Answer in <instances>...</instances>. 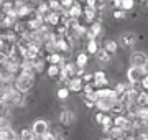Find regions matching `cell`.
<instances>
[{
  "label": "cell",
  "mask_w": 148,
  "mask_h": 140,
  "mask_svg": "<svg viewBox=\"0 0 148 140\" xmlns=\"http://www.w3.org/2000/svg\"><path fill=\"white\" fill-rule=\"evenodd\" d=\"M35 86V76L33 74H27V73H20L13 81V87L16 91H20L21 94L28 92L32 87Z\"/></svg>",
  "instance_id": "obj_1"
},
{
  "label": "cell",
  "mask_w": 148,
  "mask_h": 140,
  "mask_svg": "<svg viewBox=\"0 0 148 140\" xmlns=\"http://www.w3.org/2000/svg\"><path fill=\"white\" fill-rule=\"evenodd\" d=\"M32 10H33V7H30L25 0H15L13 2V12H15V15L18 20H25L30 15Z\"/></svg>",
  "instance_id": "obj_2"
},
{
  "label": "cell",
  "mask_w": 148,
  "mask_h": 140,
  "mask_svg": "<svg viewBox=\"0 0 148 140\" xmlns=\"http://www.w3.org/2000/svg\"><path fill=\"white\" fill-rule=\"evenodd\" d=\"M130 65H132V68L147 69V66H148L147 54L142 53V51H135V53H132V56H130Z\"/></svg>",
  "instance_id": "obj_3"
},
{
  "label": "cell",
  "mask_w": 148,
  "mask_h": 140,
  "mask_svg": "<svg viewBox=\"0 0 148 140\" xmlns=\"http://www.w3.org/2000/svg\"><path fill=\"white\" fill-rule=\"evenodd\" d=\"M92 99L94 101H99V99H114V101H117V94L110 87H102V89H94Z\"/></svg>",
  "instance_id": "obj_4"
},
{
  "label": "cell",
  "mask_w": 148,
  "mask_h": 140,
  "mask_svg": "<svg viewBox=\"0 0 148 140\" xmlns=\"http://www.w3.org/2000/svg\"><path fill=\"white\" fill-rule=\"evenodd\" d=\"M92 86L94 89H102V87H109V79L104 71H97L92 74Z\"/></svg>",
  "instance_id": "obj_5"
},
{
  "label": "cell",
  "mask_w": 148,
  "mask_h": 140,
  "mask_svg": "<svg viewBox=\"0 0 148 140\" xmlns=\"http://www.w3.org/2000/svg\"><path fill=\"white\" fill-rule=\"evenodd\" d=\"M112 124H114V127L123 130L125 134L132 130V124H130V120L127 119V115H115V117L112 119Z\"/></svg>",
  "instance_id": "obj_6"
},
{
  "label": "cell",
  "mask_w": 148,
  "mask_h": 140,
  "mask_svg": "<svg viewBox=\"0 0 148 140\" xmlns=\"http://www.w3.org/2000/svg\"><path fill=\"white\" fill-rule=\"evenodd\" d=\"M128 76V81H130V84H137V82H140L143 79V76H147V69H140V68H130L127 73Z\"/></svg>",
  "instance_id": "obj_7"
},
{
  "label": "cell",
  "mask_w": 148,
  "mask_h": 140,
  "mask_svg": "<svg viewBox=\"0 0 148 140\" xmlns=\"http://www.w3.org/2000/svg\"><path fill=\"white\" fill-rule=\"evenodd\" d=\"M48 130H49V125H48V122L46 120H43V119L36 120V122L32 125V132H33L35 137H43Z\"/></svg>",
  "instance_id": "obj_8"
},
{
  "label": "cell",
  "mask_w": 148,
  "mask_h": 140,
  "mask_svg": "<svg viewBox=\"0 0 148 140\" xmlns=\"http://www.w3.org/2000/svg\"><path fill=\"white\" fill-rule=\"evenodd\" d=\"M101 33H102V25L99 22H94V23H90L89 27H87L84 36L87 38V41H89V40H95Z\"/></svg>",
  "instance_id": "obj_9"
},
{
  "label": "cell",
  "mask_w": 148,
  "mask_h": 140,
  "mask_svg": "<svg viewBox=\"0 0 148 140\" xmlns=\"http://www.w3.org/2000/svg\"><path fill=\"white\" fill-rule=\"evenodd\" d=\"M59 122H61V125H64V127L73 125L74 124V112L69 110V109H63L61 114H59Z\"/></svg>",
  "instance_id": "obj_10"
},
{
  "label": "cell",
  "mask_w": 148,
  "mask_h": 140,
  "mask_svg": "<svg viewBox=\"0 0 148 140\" xmlns=\"http://www.w3.org/2000/svg\"><path fill=\"white\" fill-rule=\"evenodd\" d=\"M59 18H61V16H59V13L58 12H48L46 15L43 16V20H45V23H46L48 27H58L59 25Z\"/></svg>",
  "instance_id": "obj_11"
},
{
  "label": "cell",
  "mask_w": 148,
  "mask_h": 140,
  "mask_svg": "<svg viewBox=\"0 0 148 140\" xmlns=\"http://www.w3.org/2000/svg\"><path fill=\"white\" fill-rule=\"evenodd\" d=\"M82 86H84V82H82V79L81 78H71L68 81V89H69V92H81L82 91Z\"/></svg>",
  "instance_id": "obj_12"
},
{
  "label": "cell",
  "mask_w": 148,
  "mask_h": 140,
  "mask_svg": "<svg viewBox=\"0 0 148 140\" xmlns=\"http://www.w3.org/2000/svg\"><path fill=\"white\" fill-rule=\"evenodd\" d=\"M114 99H99V101H95V106L94 107H97L101 112H110L112 106H114Z\"/></svg>",
  "instance_id": "obj_13"
},
{
  "label": "cell",
  "mask_w": 148,
  "mask_h": 140,
  "mask_svg": "<svg viewBox=\"0 0 148 140\" xmlns=\"http://www.w3.org/2000/svg\"><path fill=\"white\" fill-rule=\"evenodd\" d=\"M68 16L73 18V20H81V16H82V5H79V3L76 2L73 7H69L68 8Z\"/></svg>",
  "instance_id": "obj_14"
},
{
  "label": "cell",
  "mask_w": 148,
  "mask_h": 140,
  "mask_svg": "<svg viewBox=\"0 0 148 140\" xmlns=\"http://www.w3.org/2000/svg\"><path fill=\"white\" fill-rule=\"evenodd\" d=\"M95 15H97L95 8H92V7H84V8H82V16H81V18H84L86 22L90 25V23L95 22Z\"/></svg>",
  "instance_id": "obj_15"
},
{
  "label": "cell",
  "mask_w": 148,
  "mask_h": 140,
  "mask_svg": "<svg viewBox=\"0 0 148 140\" xmlns=\"http://www.w3.org/2000/svg\"><path fill=\"white\" fill-rule=\"evenodd\" d=\"M56 53L59 54H63V53H71V48H69V45L68 41H66V38H61L58 36V40H56Z\"/></svg>",
  "instance_id": "obj_16"
},
{
  "label": "cell",
  "mask_w": 148,
  "mask_h": 140,
  "mask_svg": "<svg viewBox=\"0 0 148 140\" xmlns=\"http://www.w3.org/2000/svg\"><path fill=\"white\" fill-rule=\"evenodd\" d=\"M10 104L12 106H23L25 104V94H21L20 91L13 89V92L10 96Z\"/></svg>",
  "instance_id": "obj_17"
},
{
  "label": "cell",
  "mask_w": 148,
  "mask_h": 140,
  "mask_svg": "<svg viewBox=\"0 0 148 140\" xmlns=\"http://www.w3.org/2000/svg\"><path fill=\"white\" fill-rule=\"evenodd\" d=\"M135 41H137V36L133 33H125L122 36V46L123 48H132L133 45H135Z\"/></svg>",
  "instance_id": "obj_18"
},
{
  "label": "cell",
  "mask_w": 148,
  "mask_h": 140,
  "mask_svg": "<svg viewBox=\"0 0 148 140\" xmlns=\"http://www.w3.org/2000/svg\"><path fill=\"white\" fill-rule=\"evenodd\" d=\"M112 114H115V115H125V112H127V106L123 102H120V101H115L114 102V106H112L110 109Z\"/></svg>",
  "instance_id": "obj_19"
},
{
  "label": "cell",
  "mask_w": 148,
  "mask_h": 140,
  "mask_svg": "<svg viewBox=\"0 0 148 140\" xmlns=\"http://www.w3.org/2000/svg\"><path fill=\"white\" fill-rule=\"evenodd\" d=\"M63 54L59 53H51V54H46V58H45V61H48L49 63V66H59V63L63 61Z\"/></svg>",
  "instance_id": "obj_20"
},
{
  "label": "cell",
  "mask_w": 148,
  "mask_h": 140,
  "mask_svg": "<svg viewBox=\"0 0 148 140\" xmlns=\"http://www.w3.org/2000/svg\"><path fill=\"white\" fill-rule=\"evenodd\" d=\"M107 137L112 140H122V139H125V132L120 129H117V127H112L109 132H107Z\"/></svg>",
  "instance_id": "obj_21"
},
{
  "label": "cell",
  "mask_w": 148,
  "mask_h": 140,
  "mask_svg": "<svg viewBox=\"0 0 148 140\" xmlns=\"http://www.w3.org/2000/svg\"><path fill=\"white\" fill-rule=\"evenodd\" d=\"M102 49H106L109 54H114V53H117L119 45H117L114 40H106V41H104V48H102Z\"/></svg>",
  "instance_id": "obj_22"
},
{
  "label": "cell",
  "mask_w": 148,
  "mask_h": 140,
  "mask_svg": "<svg viewBox=\"0 0 148 140\" xmlns=\"http://www.w3.org/2000/svg\"><path fill=\"white\" fill-rule=\"evenodd\" d=\"M45 58H36L32 61V66H33V71H35V74L36 73H43V69H45Z\"/></svg>",
  "instance_id": "obj_23"
},
{
  "label": "cell",
  "mask_w": 148,
  "mask_h": 140,
  "mask_svg": "<svg viewBox=\"0 0 148 140\" xmlns=\"http://www.w3.org/2000/svg\"><path fill=\"white\" fill-rule=\"evenodd\" d=\"M135 102H137V106H138L140 109H143V107H148V92H147V91L140 92Z\"/></svg>",
  "instance_id": "obj_24"
},
{
  "label": "cell",
  "mask_w": 148,
  "mask_h": 140,
  "mask_svg": "<svg viewBox=\"0 0 148 140\" xmlns=\"http://www.w3.org/2000/svg\"><path fill=\"white\" fill-rule=\"evenodd\" d=\"M16 139V134L8 127V129H0V140H13Z\"/></svg>",
  "instance_id": "obj_25"
},
{
  "label": "cell",
  "mask_w": 148,
  "mask_h": 140,
  "mask_svg": "<svg viewBox=\"0 0 148 140\" xmlns=\"http://www.w3.org/2000/svg\"><path fill=\"white\" fill-rule=\"evenodd\" d=\"M87 61H89V58H87V54L86 53H79L77 54V58H76V68H82L84 69V66L87 65Z\"/></svg>",
  "instance_id": "obj_26"
},
{
  "label": "cell",
  "mask_w": 148,
  "mask_h": 140,
  "mask_svg": "<svg viewBox=\"0 0 148 140\" xmlns=\"http://www.w3.org/2000/svg\"><path fill=\"white\" fill-rule=\"evenodd\" d=\"M102 130H104V132H109V130L112 129V127H114V124H112V117L110 115H104V119H102Z\"/></svg>",
  "instance_id": "obj_27"
},
{
  "label": "cell",
  "mask_w": 148,
  "mask_h": 140,
  "mask_svg": "<svg viewBox=\"0 0 148 140\" xmlns=\"http://www.w3.org/2000/svg\"><path fill=\"white\" fill-rule=\"evenodd\" d=\"M18 140H36V137L33 135V132L30 129H23L20 132V137H18Z\"/></svg>",
  "instance_id": "obj_28"
},
{
  "label": "cell",
  "mask_w": 148,
  "mask_h": 140,
  "mask_svg": "<svg viewBox=\"0 0 148 140\" xmlns=\"http://www.w3.org/2000/svg\"><path fill=\"white\" fill-rule=\"evenodd\" d=\"M95 56H97V59H99L101 63H109V61H110V54L107 53L106 49H99V51L95 53Z\"/></svg>",
  "instance_id": "obj_29"
},
{
  "label": "cell",
  "mask_w": 148,
  "mask_h": 140,
  "mask_svg": "<svg viewBox=\"0 0 148 140\" xmlns=\"http://www.w3.org/2000/svg\"><path fill=\"white\" fill-rule=\"evenodd\" d=\"M97 51H99V45H97V41H95V40H89V41H87V53L95 54Z\"/></svg>",
  "instance_id": "obj_30"
},
{
  "label": "cell",
  "mask_w": 148,
  "mask_h": 140,
  "mask_svg": "<svg viewBox=\"0 0 148 140\" xmlns=\"http://www.w3.org/2000/svg\"><path fill=\"white\" fill-rule=\"evenodd\" d=\"M133 7H135V0H122V3H120V10L128 12V10H132Z\"/></svg>",
  "instance_id": "obj_31"
},
{
  "label": "cell",
  "mask_w": 148,
  "mask_h": 140,
  "mask_svg": "<svg viewBox=\"0 0 148 140\" xmlns=\"http://www.w3.org/2000/svg\"><path fill=\"white\" fill-rule=\"evenodd\" d=\"M48 7H49V10L51 12H61L63 10V7H61V3H59V0H49L48 2Z\"/></svg>",
  "instance_id": "obj_32"
},
{
  "label": "cell",
  "mask_w": 148,
  "mask_h": 140,
  "mask_svg": "<svg viewBox=\"0 0 148 140\" xmlns=\"http://www.w3.org/2000/svg\"><path fill=\"white\" fill-rule=\"evenodd\" d=\"M107 3H109V0H95L94 2V8L95 12H104L106 10Z\"/></svg>",
  "instance_id": "obj_33"
},
{
  "label": "cell",
  "mask_w": 148,
  "mask_h": 140,
  "mask_svg": "<svg viewBox=\"0 0 148 140\" xmlns=\"http://www.w3.org/2000/svg\"><path fill=\"white\" fill-rule=\"evenodd\" d=\"M56 96H58V99H61V101L68 99L69 97V89L68 87H59L58 91H56Z\"/></svg>",
  "instance_id": "obj_34"
},
{
  "label": "cell",
  "mask_w": 148,
  "mask_h": 140,
  "mask_svg": "<svg viewBox=\"0 0 148 140\" xmlns=\"http://www.w3.org/2000/svg\"><path fill=\"white\" fill-rule=\"evenodd\" d=\"M36 12L40 13L41 16H45L48 13V12H51L49 10V7H48V3H45V2H41V3H38V7H36Z\"/></svg>",
  "instance_id": "obj_35"
},
{
  "label": "cell",
  "mask_w": 148,
  "mask_h": 140,
  "mask_svg": "<svg viewBox=\"0 0 148 140\" xmlns=\"http://www.w3.org/2000/svg\"><path fill=\"white\" fill-rule=\"evenodd\" d=\"M48 76H49L51 79H56L59 76V66H49V68H48Z\"/></svg>",
  "instance_id": "obj_36"
},
{
  "label": "cell",
  "mask_w": 148,
  "mask_h": 140,
  "mask_svg": "<svg viewBox=\"0 0 148 140\" xmlns=\"http://www.w3.org/2000/svg\"><path fill=\"white\" fill-rule=\"evenodd\" d=\"M114 91H115V94H117V97L119 96H122L123 92L127 91V84H123V82H119L115 87H114Z\"/></svg>",
  "instance_id": "obj_37"
},
{
  "label": "cell",
  "mask_w": 148,
  "mask_h": 140,
  "mask_svg": "<svg viewBox=\"0 0 148 140\" xmlns=\"http://www.w3.org/2000/svg\"><path fill=\"white\" fill-rule=\"evenodd\" d=\"M137 115L142 119L143 122H148V107H143V109H138Z\"/></svg>",
  "instance_id": "obj_38"
},
{
  "label": "cell",
  "mask_w": 148,
  "mask_h": 140,
  "mask_svg": "<svg viewBox=\"0 0 148 140\" xmlns=\"http://www.w3.org/2000/svg\"><path fill=\"white\" fill-rule=\"evenodd\" d=\"M82 94H84V96H90V94H92V92H94V86H92V82H90V84H84V86H82Z\"/></svg>",
  "instance_id": "obj_39"
},
{
  "label": "cell",
  "mask_w": 148,
  "mask_h": 140,
  "mask_svg": "<svg viewBox=\"0 0 148 140\" xmlns=\"http://www.w3.org/2000/svg\"><path fill=\"white\" fill-rule=\"evenodd\" d=\"M112 15H114V18H117V20H123V18H125V12L120 10V8H115Z\"/></svg>",
  "instance_id": "obj_40"
},
{
  "label": "cell",
  "mask_w": 148,
  "mask_h": 140,
  "mask_svg": "<svg viewBox=\"0 0 148 140\" xmlns=\"http://www.w3.org/2000/svg\"><path fill=\"white\" fill-rule=\"evenodd\" d=\"M84 104H86V107H94L95 106V101L92 99V94L90 96H84Z\"/></svg>",
  "instance_id": "obj_41"
},
{
  "label": "cell",
  "mask_w": 148,
  "mask_h": 140,
  "mask_svg": "<svg viewBox=\"0 0 148 140\" xmlns=\"http://www.w3.org/2000/svg\"><path fill=\"white\" fill-rule=\"evenodd\" d=\"M59 3H61V7H63V8H66V10H68L69 7H73L74 3H76V0H59Z\"/></svg>",
  "instance_id": "obj_42"
},
{
  "label": "cell",
  "mask_w": 148,
  "mask_h": 140,
  "mask_svg": "<svg viewBox=\"0 0 148 140\" xmlns=\"http://www.w3.org/2000/svg\"><path fill=\"white\" fill-rule=\"evenodd\" d=\"M81 79H82V82H84V84H90V82H92V74H90V73H84Z\"/></svg>",
  "instance_id": "obj_43"
},
{
  "label": "cell",
  "mask_w": 148,
  "mask_h": 140,
  "mask_svg": "<svg viewBox=\"0 0 148 140\" xmlns=\"http://www.w3.org/2000/svg\"><path fill=\"white\" fill-rule=\"evenodd\" d=\"M41 140H56V134H53V132H49V130H48L46 134L41 137Z\"/></svg>",
  "instance_id": "obj_44"
},
{
  "label": "cell",
  "mask_w": 148,
  "mask_h": 140,
  "mask_svg": "<svg viewBox=\"0 0 148 140\" xmlns=\"http://www.w3.org/2000/svg\"><path fill=\"white\" fill-rule=\"evenodd\" d=\"M140 84H142V87L145 89V91H148V74L143 76V79L140 81Z\"/></svg>",
  "instance_id": "obj_45"
},
{
  "label": "cell",
  "mask_w": 148,
  "mask_h": 140,
  "mask_svg": "<svg viewBox=\"0 0 148 140\" xmlns=\"http://www.w3.org/2000/svg\"><path fill=\"white\" fill-rule=\"evenodd\" d=\"M104 115H106V114H104V112H99V114H97V115H95V122H97V124H99V125L102 124V119H104Z\"/></svg>",
  "instance_id": "obj_46"
},
{
  "label": "cell",
  "mask_w": 148,
  "mask_h": 140,
  "mask_svg": "<svg viewBox=\"0 0 148 140\" xmlns=\"http://www.w3.org/2000/svg\"><path fill=\"white\" fill-rule=\"evenodd\" d=\"M109 2L112 3V7H114V8H120V3H122V0H109Z\"/></svg>",
  "instance_id": "obj_47"
},
{
  "label": "cell",
  "mask_w": 148,
  "mask_h": 140,
  "mask_svg": "<svg viewBox=\"0 0 148 140\" xmlns=\"http://www.w3.org/2000/svg\"><path fill=\"white\" fill-rule=\"evenodd\" d=\"M94 2L95 0H86V7H92L94 8Z\"/></svg>",
  "instance_id": "obj_48"
},
{
  "label": "cell",
  "mask_w": 148,
  "mask_h": 140,
  "mask_svg": "<svg viewBox=\"0 0 148 140\" xmlns=\"http://www.w3.org/2000/svg\"><path fill=\"white\" fill-rule=\"evenodd\" d=\"M123 140H135V135H125Z\"/></svg>",
  "instance_id": "obj_49"
},
{
  "label": "cell",
  "mask_w": 148,
  "mask_h": 140,
  "mask_svg": "<svg viewBox=\"0 0 148 140\" xmlns=\"http://www.w3.org/2000/svg\"><path fill=\"white\" fill-rule=\"evenodd\" d=\"M56 140H66V139H63V137H56Z\"/></svg>",
  "instance_id": "obj_50"
},
{
  "label": "cell",
  "mask_w": 148,
  "mask_h": 140,
  "mask_svg": "<svg viewBox=\"0 0 148 140\" xmlns=\"http://www.w3.org/2000/svg\"><path fill=\"white\" fill-rule=\"evenodd\" d=\"M102 140H112V139H109V137H106V139H102Z\"/></svg>",
  "instance_id": "obj_51"
},
{
  "label": "cell",
  "mask_w": 148,
  "mask_h": 140,
  "mask_svg": "<svg viewBox=\"0 0 148 140\" xmlns=\"http://www.w3.org/2000/svg\"><path fill=\"white\" fill-rule=\"evenodd\" d=\"M140 2H145V0H140Z\"/></svg>",
  "instance_id": "obj_52"
},
{
  "label": "cell",
  "mask_w": 148,
  "mask_h": 140,
  "mask_svg": "<svg viewBox=\"0 0 148 140\" xmlns=\"http://www.w3.org/2000/svg\"><path fill=\"white\" fill-rule=\"evenodd\" d=\"M13 140H18V139H13Z\"/></svg>",
  "instance_id": "obj_53"
},
{
  "label": "cell",
  "mask_w": 148,
  "mask_h": 140,
  "mask_svg": "<svg viewBox=\"0 0 148 140\" xmlns=\"http://www.w3.org/2000/svg\"><path fill=\"white\" fill-rule=\"evenodd\" d=\"M147 92H148V91H147Z\"/></svg>",
  "instance_id": "obj_54"
}]
</instances>
